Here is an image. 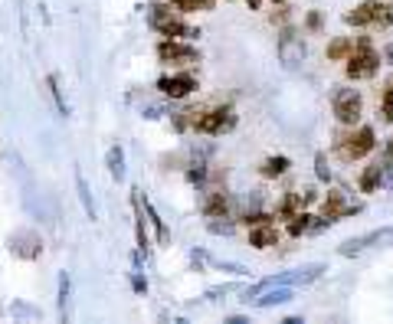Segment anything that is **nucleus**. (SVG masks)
Instances as JSON below:
<instances>
[{
	"mask_svg": "<svg viewBox=\"0 0 393 324\" xmlns=\"http://www.w3.org/2000/svg\"><path fill=\"white\" fill-rule=\"evenodd\" d=\"M148 27H151L154 33H161L164 39H197L200 37V30L191 27V23L181 17V10H171L167 0L148 4Z\"/></svg>",
	"mask_w": 393,
	"mask_h": 324,
	"instance_id": "f257e3e1",
	"label": "nucleus"
},
{
	"mask_svg": "<svg viewBox=\"0 0 393 324\" xmlns=\"http://www.w3.org/2000/svg\"><path fill=\"white\" fill-rule=\"evenodd\" d=\"M380 72V49L374 46L371 37H357L351 56L344 59V76L351 82H364V79H374Z\"/></svg>",
	"mask_w": 393,
	"mask_h": 324,
	"instance_id": "f03ea898",
	"label": "nucleus"
},
{
	"mask_svg": "<svg viewBox=\"0 0 393 324\" xmlns=\"http://www.w3.org/2000/svg\"><path fill=\"white\" fill-rule=\"evenodd\" d=\"M377 148V131L371 128V124H357V128H351L347 134H341L335 141V151L341 161H364L367 154Z\"/></svg>",
	"mask_w": 393,
	"mask_h": 324,
	"instance_id": "7ed1b4c3",
	"label": "nucleus"
},
{
	"mask_svg": "<svg viewBox=\"0 0 393 324\" xmlns=\"http://www.w3.org/2000/svg\"><path fill=\"white\" fill-rule=\"evenodd\" d=\"M276 53H278V63H282L288 72L305 63V59H308V46H305V39H302V33H298V27L282 23L278 39H276Z\"/></svg>",
	"mask_w": 393,
	"mask_h": 324,
	"instance_id": "20e7f679",
	"label": "nucleus"
},
{
	"mask_svg": "<svg viewBox=\"0 0 393 324\" xmlns=\"http://www.w3.org/2000/svg\"><path fill=\"white\" fill-rule=\"evenodd\" d=\"M197 134H207V138H217V134H226L236 128V108L233 105H213L207 112H197L191 124Z\"/></svg>",
	"mask_w": 393,
	"mask_h": 324,
	"instance_id": "39448f33",
	"label": "nucleus"
},
{
	"mask_svg": "<svg viewBox=\"0 0 393 324\" xmlns=\"http://www.w3.org/2000/svg\"><path fill=\"white\" fill-rule=\"evenodd\" d=\"M154 53H157L164 66L191 69L193 63H200V53H197V46H191V39H161L154 46Z\"/></svg>",
	"mask_w": 393,
	"mask_h": 324,
	"instance_id": "423d86ee",
	"label": "nucleus"
},
{
	"mask_svg": "<svg viewBox=\"0 0 393 324\" xmlns=\"http://www.w3.org/2000/svg\"><path fill=\"white\" fill-rule=\"evenodd\" d=\"M331 112H335L337 124L354 128L361 122V115H364V96L357 89H337L335 98H331Z\"/></svg>",
	"mask_w": 393,
	"mask_h": 324,
	"instance_id": "0eeeda50",
	"label": "nucleus"
},
{
	"mask_svg": "<svg viewBox=\"0 0 393 324\" xmlns=\"http://www.w3.org/2000/svg\"><path fill=\"white\" fill-rule=\"evenodd\" d=\"M393 239V226H380V229H371V233H361V236H351L344 239L341 246H337V256H361V252H367V249L374 246H384V242H390Z\"/></svg>",
	"mask_w": 393,
	"mask_h": 324,
	"instance_id": "6e6552de",
	"label": "nucleus"
},
{
	"mask_svg": "<svg viewBox=\"0 0 393 324\" xmlns=\"http://www.w3.org/2000/svg\"><path fill=\"white\" fill-rule=\"evenodd\" d=\"M328 272L325 262H308V266H298L292 268V272H278V276H269V288L272 285H292V288H305L311 285V282H318V278Z\"/></svg>",
	"mask_w": 393,
	"mask_h": 324,
	"instance_id": "1a4fd4ad",
	"label": "nucleus"
},
{
	"mask_svg": "<svg viewBox=\"0 0 393 324\" xmlns=\"http://www.w3.org/2000/svg\"><path fill=\"white\" fill-rule=\"evenodd\" d=\"M197 76H193L191 69H181V72H171V76H161L157 79V92L167 98H174V102H181V98H187L191 92H197Z\"/></svg>",
	"mask_w": 393,
	"mask_h": 324,
	"instance_id": "9d476101",
	"label": "nucleus"
},
{
	"mask_svg": "<svg viewBox=\"0 0 393 324\" xmlns=\"http://www.w3.org/2000/svg\"><path fill=\"white\" fill-rule=\"evenodd\" d=\"M278 239H282V233H278V226L269 219V223H259V226H250V246L252 249H276Z\"/></svg>",
	"mask_w": 393,
	"mask_h": 324,
	"instance_id": "9b49d317",
	"label": "nucleus"
},
{
	"mask_svg": "<svg viewBox=\"0 0 393 324\" xmlns=\"http://www.w3.org/2000/svg\"><path fill=\"white\" fill-rule=\"evenodd\" d=\"M295 298V288L292 285H272V288H266L262 295H256L250 302L252 308H276V305H288Z\"/></svg>",
	"mask_w": 393,
	"mask_h": 324,
	"instance_id": "f8f14e48",
	"label": "nucleus"
},
{
	"mask_svg": "<svg viewBox=\"0 0 393 324\" xmlns=\"http://www.w3.org/2000/svg\"><path fill=\"white\" fill-rule=\"evenodd\" d=\"M200 213L207 219L230 216V197H226V190H207V197H203V203H200Z\"/></svg>",
	"mask_w": 393,
	"mask_h": 324,
	"instance_id": "ddd939ff",
	"label": "nucleus"
},
{
	"mask_svg": "<svg viewBox=\"0 0 393 324\" xmlns=\"http://www.w3.org/2000/svg\"><path fill=\"white\" fill-rule=\"evenodd\" d=\"M380 181H384V154H380L377 161H371L364 171H361L357 187H361V193H377V190H380Z\"/></svg>",
	"mask_w": 393,
	"mask_h": 324,
	"instance_id": "4468645a",
	"label": "nucleus"
},
{
	"mask_svg": "<svg viewBox=\"0 0 393 324\" xmlns=\"http://www.w3.org/2000/svg\"><path fill=\"white\" fill-rule=\"evenodd\" d=\"M377 4H380V0H361L351 13H344V23L354 30L371 27V23H374V13H377Z\"/></svg>",
	"mask_w": 393,
	"mask_h": 324,
	"instance_id": "2eb2a0df",
	"label": "nucleus"
},
{
	"mask_svg": "<svg viewBox=\"0 0 393 324\" xmlns=\"http://www.w3.org/2000/svg\"><path fill=\"white\" fill-rule=\"evenodd\" d=\"M10 249L23 259H37L39 252H43V239H39L37 233H17V236L10 239Z\"/></svg>",
	"mask_w": 393,
	"mask_h": 324,
	"instance_id": "dca6fc26",
	"label": "nucleus"
},
{
	"mask_svg": "<svg viewBox=\"0 0 393 324\" xmlns=\"http://www.w3.org/2000/svg\"><path fill=\"white\" fill-rule=\"evenodd\" d=\"M288 167H292V161H288L285 154H272V157H266V161L259 164V177L276 181V177H285Z\"/></svg>",
	"mask_w": 393,
	"mask_h": 324,
	"instance_id": "f3484780",
	"label": "nucleus"
},
{
	"mask_svg": "<svg viewBox=\"0 0 393 324\" xmlns=\"http://www.w3.org/2000/svg\"><path fill=\"white\" fill-rule=\"evenodd\" d=\"M131 203H134V239H138V252H148V229H144V210H141V190H131Z\"/></svg>",
	"mask_w": 393,
	"mask_h": 324,
	"instance_id": "a211bd4d",
	"label": "nucleus"
},
{
	"mask_svg": "<svg viewBox=\"0 0 393 324\" xmlns=\"http://www.w3.org/2000/svg\"><path fill=\"white\" fill-rule=\"evenodd\" d=\"M351 49H354V37H335L328 43L325 56L331 59V63H344V59L351 56Z\"/></svg>",
	"mask_w": 393,
	"mask_h": 324,
	"instance_id": "6ab92c4d",
	"label": "nucleus"
},
{
	"mask_svg": "<svg viewBox=\"0 0 393 324\" xmlns=\"http://www.w3.org/2000/svg\"><path fill=\"white\" fill-rule=\"evenodd\" d=\"M311 223H315V216H311V213H308V210H298L295 216H288V219H285L288 236H292V239H302L308 229H311Z\"/></svg>",
	"mask_w": 393,
	"mask_h": 324,
	"instance_id": "aec40b11",
	"label": "nucleus"
},
{
	"mask_svg": "<svg viewBox=\"0 0 393 324\" xmlns=\"http://www.w3.org/2000/svg\"><path fill=\"white\" fill-rule=\"evenodd\" d=\"M105 164H108V174H112L115 181H125V151H122V144H112V148H108Z\"/></svg>",
	"mask_w": 393,
	"mask_h": 324,
	"instance_id": "412c9836",
	"label": "nucleus"
},
{
	"mask_svg": "<svg viewBox=\"0 0 393 324\" xmlns=\"http://www.w3.org/2000/svg\"><path fill=\"white\" fill-rule=\"evenodd\" d=\"M298 210H305V207H302V193H298V190H288L285 197H282V203L276 207V216L285 223V219H288V216H295Z\"/></svg>",
	"mask_w": 393,
	"mask_h": 324,
	"instance_id": "4be33fe9",
	"label": "nucleus"
},
{
	"mask_svg": "<svg viewBox=\"0 0 393 324\" xmlns=\"http://www.w3.org/2000/svg\"><path fill=\"white\" fill-rule=\"evenodd\" d=\"M380 122L393 124V72L384 79V89H380Z\"/></svg>",
	"mask_w": 393,
	"mask_h": 324,
	"instance_id": "5701e85b",
	"label": "nucleus"
},
{
	"mask_svg": "<svg viewBox=\"0 0 393 324\" xmlns=\"http://www.w3.org/2000/svg\"><path fill=\"white\" fill-rule=\"evenodd\" d=\"M141 210H144V216L151 219L154 233H157V242H171V229L164 226V219L157 216V210H154V207H151V200H148V197H144V200H141Z\"/></svg>",
	"mask_w": 393,
	"mask_h": 324,
	"instance_id": "b1692460",
	"label": "nucleus"
},
{
	"mask_svg": "<svg viewBox=\"0 0 393 324\" xmlns=\"http://www.w3.org/2000/svg\"><path fill=\"white\" fill-rule=\"evenodd\" d=\"M167 4L181 13H210L217 7V0H167Z\"/></svg>",
	"mask_w": 393,
	"mask_h": 324,
	"instance_id": "393cba45",
	"label": "nucleus"
},
{
	"mask_svg": "<svg viewBox=\"0 0 393 324\" xmlns=\"http://www.w3.org/2000/svg\"><path fill=\"white\" fill-rule=\"evenodd\" d=\"M76 190H79V200H82V210H86L89 219H96V203H92V190H89V181L82 177V171H76Z\"/></svg>",
	"mask_w": 393,
	"mask_h": 324,
	"instance_id": "a878e982",
	"label": "nucleus"
},
{
	"mask_svg": "<svg viewBox=\"0 0 393 324\" xmlns=\"http://www.w3.org/2000/svg\"><path fill=\"white\" fill-rule=\"evenodd\" d=\"M371 27H377V30L393 27V4L390 0H380V4H377V13H374V23H371Z\"/></svg>",
	"mask_w": 393,
	"mask_h": 324,
	"instance_id": "bb28decb",
	"label": "nucleus"
},
{
	"mask_svg": "<svg viewBox=\"0 0 393 324\" xmlns=\"http://www.w3.org/2000/svg\"><path fill=\"white\" fill-rule=\"evenodd\" d=\"M207 229H210L213 236H233L236 219H230V216H213V219H207Z\"/></svg>",
	"mask_w": 393,
	"mask_h": 324,
	"instance_id": "cd10ccee",
	"label": "nucleus"
},
{
	"mask_svg": "<svg viewBox=\"0 0 393 324\" xmlns=\"http://www.w3.org/2000/svg\"><path fill=\"white\" fill-rule=\"evenodd\" d=\"M302 30H305V33H311V37H318V33L325 30V17H321L318 10H308L305 20H302Z\"/></svg>",
	"mask_w": 393,
	"mask_h": 324,
	"instance_id": "c85d7f7f",
	"label": "nucleus"
},
{
	"mask_svg": "<svg viewBox=\"0 0 393 324\" xmlns=\"http://www.w3.org/2000/svg\"><path fill=\"white\" fill-rule=\"evenodd\" d=\"M207 174H210V171H207V164L193 161L191 167H187V181H191L193 187H203V183H207Z\"/></svg>",
	"mask_w": 393,
	"mask_h": 324,
	"instance_id": "c756f323",
	"label": "nucleus"
},
{
	"mask_svg": "<svg viewBox=\"0 0 393 324\" xmlns=\"http://www.w3.org/2000/svg\"><path fill=\"white\" fill-rule=\"evenodd\" d=\"M46 86H49V92H53V98H56L59 115L66 118V115H69V105H66V98H63V89H59V79H56V76H49V79H46Z\"/></svg>",
	"mask_w": 393,
	"mask_h": 324,
	"instance_id": "7c9ffc66",
	"label": "nucleus"
},
{
	"mask_svg": "<svg viewBox=\"0 0 393 324\" xmlns=\"http://www.w3.org/2000/svg\"><path fill=\"white\" fill-rule=\"evenodd\" d=\"M269 219H276V216H272V213H262V210L240 213V223H243V226H259V223H269Z\"/></svg>",
	"mask_w": 393,
	"mask_h": 324,
	"instance_id": "2f4dec72",
	"label": "nucleus"
},
{
	"mask_svg": "<svg viewBox=\"0 0 393 324\" xmlns=\"http://www.w3.org/2000/svg\"><path fill=\"white\" fill-rule=\"evenodd\" d=\"M315 177H318L321 183L331 181V167H328V154H325V151H318V154H315Z\"/></svg>",
	"mask_w": 393,
	"mask_h": 324,
	"instance_id": "473e14b6",
	"label": "nucleus"
},
{
	"mask_svg": "<svg viewBox=\"0 0 393 324\" xmlns=\"http://www.w3.org/2000/svg\"><path fill=\"white\" fill-rule=\"evenodd\" d=\"M213 266L220 268V272H230V276H236V278H243V276H250V268L246 266H240V262H226V259H217Z\"/></svg>",
	"mask_w": 393,
	"mask_h": 324,
	"instance_id": "72a5a7b5",
	"label": "nucleus"
},
{
	"mask_svg": "<svg viewBox=\"0 0 393 324\" xmlns=\"http://www.w3.org/2000/svg\"><path fill=\"white\" fill-rule=\"evenodd\" d=\"M236 292V285H217V288H207V302H220V298H226V295H233Z\"/></svg>",
	"mask_w": 393,
	"mask_h": 324,
	"instance_id": "f704fd0d",
	"label": "nucleus"
},
{
	"mask_svg": "<svg viewBox=\"0 0 393 324\" xmlns=\"http://www.w3.org/2000/svg\"><path fill=\"white\" fill-rule=\"evenodd\" d=\"M69 302V276H59V311H66Z\"/></svg>",
	"mask_w": 393,
	"mask_h": 324,
	"instance_id": "c9c22d12",
	"label": "nucleus"
},
{
	"mask_svg": "<svg viewBox=\"0 0 393 324\" xmlns=\"http://www.w3.org/2000/svg\"><path fill=\"white\" fill-rule=\"evenodd\" d=\"M131 288L138 295H144V292H148V278H144L141 272H131Z\"/></svg>",
	"mask_w": 393,
	"mask_h": 324,
	"instance_id": "e433bc0d",
	"label": "nucleus"
},
{
	"mask_svg": "<svg viewBox=\"0 0 393 324\" xmlns=\"http://www.w3.org/2000/svg\"><path fill=\"white\" fill-rule=\"evenodd\" d=\"M272 23H288V4H278V13H272Z\"/></svg>",
	"mask_w": 393,
	"mask_h": 324,
	"instance_id": "4c0bfd02",
	"label": "nucleus"
},
{
	"mask_svg": "<svg viewBox=\"0 0 393 324\" xmlns=\"http://www.w3.org/2000/svg\"><path fill=\"white\" fill-rule=\"evenodd\" d=\"M315 200H318V190H315V187H308V190H302V207H311Z\"/></svg>",
	"mask_w": 393,
	"mask_h": 324,
	"instance_id": "58836bf2",
	"label": "nucleus"
},
{
	"mask_svg": "<svg viewBox=\"0 0 393 324\" xmlns=\"http://www.w3.org/2000/svg\"><path fill=\"white\" fill-rule=\"evenodd\" d=\"M191 262H193L197 268H200L203 262H207V252H200V249H193V252H191Z\"/></svg>",
	"mask_w": 393,
	"mask_h": 324,
	"instance_id": "ea45409f",
	"label": "nucleus"
},
{
	"mask_svg": "<svg viewBox=\"0 0 393 324\" xmlns=\"http://www.w3.org/2000/svg\"><path fill=\"white\" fill-rule=\"evenodd\" d=\"M246 321H250L246 315H230V318H226V324H246Z\"/></svg>",
	"mask_w": 393,
	"mask_h": 324,
	"instance_id": "a19ab883",
	"label": "nucleus"
},
{
	"mask_svg": "<svg viewBox=\"0 0 393 324\" xmlns=\"http://www.w3.org/2000/svg\"><path fill=\"white\" fill-rule=\"evenodd\" d=\"M384 157H390V161H393V138H390V141H387V148H384Z\"/></svg>",
	"mask_w": 393,
	"mask_h": 324,
	"instance_id": "79ce46f5",
	"label": "nucleus"
},
{
	"mask_svg": "<svg viewBox=\"0 0 393 324\" xmlns=\"http://www.w3.org/2000/svg\"><path fill=\"white\" fill-rule=\"evenodd\" d=\"M380 59H387V63H393V46H384V56Z\"/></svg>",
	"mask_w": 393,
	"mask_h": 324,
	"instance_id": "37998d69",
	"label": "nucleus"
},
{
	"mask_svg": "<svg viewBox=\"0 0 393 324\" xmlns=\"http://www.w3.org/2000/svg\"><path fill=\"white\" fill-rule=\"evenodd\" d=\"M269 4H272V7H276V4H288V0H269Z\"/></svg>",
	"mask_w": 393,
	"mask_h": 324,
	"instance_id": "c03bdc74",
	"label": "nucleus"
},
{
	"mask_svg": "<svg viewBox=\"0 0 393 324\" xmlns=\"http://www.w3.org/2000/svg\"><path fill=\"white\" fill-rule=\"evenodd\" d=\"M226 4H233V0H226Z\"/></svg>",
	"mask_w": 393,
	"mask_h": 324,
	"instance_id": "a18cd8bd",
	"label": "nucleus"
},
{
	"mask_svg": "<svg viewBox=\"0 0 393 324\" xmlns=\"http://www.w3.org/2000/svg\"><path fill=\"white\" fill-rule=\"evenodd\" d=\"M390 4H393V0H390Z\"/></svg>",
	"mask_w": 393,
	"mask_h": 324,
	"instance_id": "49530a36",
	"label": "nucleus"
}]
</instances>
